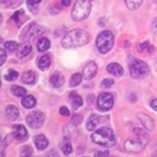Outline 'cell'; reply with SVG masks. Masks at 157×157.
Here are the masks:
<instances>
[{
	"instance_id": "cell-38",
	"label": "cell",
	"mask_w": 157,
	"mask_h": 157,
	"mask_svg": "<svg viewBox=\"0 0 157 157\" xmlns=\"http://www.w3.org/2000/svg\"><path fill=\"white\" fill-rule=\"evenodd\" d=\"M149 47V42L148 41H146L142 43H140L138 45V47H137V48H138V50L140 51H143L144 50H145V49L148 48Z\"/></svg>"
},
{
	"instance_id": "cell-33",
	"label": "cell",
	"mask_w": 157,
	"mask_h": 157,
	"mask_svg": "<svg viewBox=\"0 0 157 157\" xmlns=\"http://www.w3.org/2000/svg\"><path fill=\"white\" fill-rule=\"evenodd\" d=\"M125 3L129 9L136 10L141 6L142 1H126Z\"/></svg>"
},
{
	"instance_id": "cell-22",
	"label": "cell",
	"mask_w": 157,
	"mask_h": 157,
	"mask_svg": "<svg viewBox=\"0 0 157 157\" xmlns=\"http://www.w3.org/2000/svg\"><path fill=\"white\" fill-rule=\"evenodd\" d=\"M36 79V74L32 71H28L24 72L22 76V81L24 84H32Z\"/></svg>"
},
{
	"instance_id": "cell-9",
	"label": "cell",
	"mask_w": 157,
	"mask_h": 157,
	"mask_svg": "<svg viewBox=\"0 0 157 157\" xmlns=\"http://www.w3.org/2000/svg\"><path fill=\"white\" fill-rule=\"evenodd\" d=\"M124 147L125 150L128 153H136L141 152L145 146L138 140H128L124 142Z\"/></svg>"
},
{
	"instance_id": "cell-16",
	"label": "cell",
	"mask_w": 157,
	"mask_h": 157,
	"mask_svg": "<svg viewBox=\"0 0 157 157\" xmlns=\"http://www.w3.org/2000/svg\"><path fill=\"white\" fill-rule=\"evenodd\" d=\"M133 132L134 135L137 137V140L143 144L144 146L146 145V144L148 143L149 137V135L147 134V132L140 128H136L133 130Z\"/></svg>"
},
{
	"instance_id": "cell-37",
	"label": "cell",
	"mask_w": 157,
	"mask_h": 157,
	"mask_svg": "<svg viewBox=\"0 0 157 157\" xmlns=\"http://www.w3.org/2000/svg\"><path fill=\"white\" fill-rule=\"evenodd\" d=\"M7 59V53L3 49L0 48V66L3 65L6 62Z\"/></svg>"
},
{
	"instance_id": "cell-40",
	"label": "cell",
	"mask_w": 157,
	"mask_h": 157,
	"mask_svg": "<svg viewBox=\"0 0 157 157\" xmlns=\"http://www.w3.org/2000/svg\"><path fill=\"white\" fill-rule=\"evenodd\" d=\"M59 113H60V114L62 116H65V117H68L69 115H70V111H69V109H67V108L66 107H64L63 106L60 109V111H59Z\"/></svg>"
},
{
	"instance_id": "cell-2",
	"label": "cell",
	"mask_w": 157,
	"mask_h": 157,
	"mask_svg": "<svg viewBox=\"0 0 157 157\" xmlns=\"http://www.w3.org/2000/svg\"><path fill=\"white\" fill-rule=\"evenodd\" d=\"M91 138L94 143L105 147H111L116 144L114 132L109 128L104 127L97 130L92 134Z\"/></svg>"
},
{
	"instance_id": "cell-15",
	"label": "cell",
	"mask_w": 157,
	"mask_h": 157,
	"mask_svg": "<svg viewBox=\"0 0 157 157\" xmlns=\"http://www.w3.org/2000/svg\"><path fill=\"white\" fill-rule=\"evenodd\" d=\"M107 71L116 77H121L124 74V70L118 63H111L107 67Z\"/></svg>"
},
{
	"instance_id": "cell-49",
	"label": "cell",
	"mask_w": 157,
	"mask_h": 157,
	"mask_svg": "<svg viewBox=\"0 0 157 157\" xmlns=\"http://www.w3.org/2000/svg\"><path fill=\"white\" fill-rule=\"evenodd\" d=\"M152 157H157V153H156V154H155L154 156H153Z\"/></svg>"
},
{
	"instance_id": "cell-48",
	"label": "cell",
	"mask_w": 157,
	"mask_h": 157,
	"mask_svg": "<svg viewBox=\"0 0 157 157\" xmlns=\"http://www.w3.org/2000/svg\"><path fill=\"white\" fill-rule=\"evenodd\" d=\"M3 39H2V37H1V36H0V44H1V43H2V42H3Z\"/></svg>"
},
{
	"instance_id": "cell-50",
	"label": "cell",
	"mask_w": 157,
	"mask_h": 157,
	"mask_svg": "<svg viewBox=\"0 0 157 157\" xmlns=\"http://www.w3.org/2000/svg\"><path fill=\"white\" fill-rule=\"evenodd\" d=\"M2 85V82H1V78H0V87H1Z\"/></svg>"
},
{
	"instance_id": "cell-26",
	"label": "cell",
	"mask_w": 157,
	"mask_h": 157,
	"mask_svg": "<svg viewBox=\"0 0 157 157\" xmlns=\"http://www.w3.org/2000/svg\"><path fill=\"white\" fill-rule=\"evenodd\" d=\"M51 46L50 41L46 37H43L39 39L37 43V48L40 52L46 51Z\"/></svg>"
},
{
	"instance_id": "cell-39",
	"label": "cell",
	"mask_w": 157,
	"mask_h": 157,
	"mask_svg": "<svg viewBox=\"0 0 157 157\" xmlns=\"http://www.w3.org/2000/svg\"><path fill=\"white\" fill-rule=\"evenodd\" d=\"M109 156V153L108 151H97L94 154V157H108Z\"/></svg>"
},
{
	"instance_id": "cell-52",
	"label": "cell",
	"mask_w": 157,
	"mask_h": 157,
	"mask_svg": "<svg viewBox=\"0 0 157 157\" xmlns=\"http://www.w3.org/2000/svg\"><path fill=\"white\" fill-rule=\"evenodd\" d=\"M84 157H88V156H84Z\"/></svg>"
},
{
	"instance_id": "cell-11",
	"label": "cell",
	"mask_w": 157,
	"mask_h": 157,
	"mask_svg": "<svg viewBox=\"0 0 157 157\" xmlns=\"http://www.w3.org/2000/svg\"><path fill=\"white\" fill-rule=\"evenodd\" d=\"M32 50V46L31 43L26 41L21 43V45H18L17 48V56L19 58H23L24 57L27 56L29 53L31 52Z\"/></svg>"
},
{
	"instance_id": "cell-36",
	"label": "cell",
	"mask_w": 157,
	"mask_h": 157,
	"mask_svg": "<svg viewBox=\"0 0 157 157\" xmlns=\"http://www.w3.org/2000/svg\"><path fill=\"white\" fill-rule=\"evenodd\" d=\"M62 151L63 152V153L66 155H70L72 151H73V147L71 144L70 143V142H67V143L64 144L62 147Z\"/></svg>"
},
{
	"instance_id": "cell-51",
	"label": "cell",
	"mask_w": 157,
	"mask_h": 157,
	"mask_svg": "<svg viewBox=\"0 0 157 157\" xmlns=\"http://www.w3.org/2000/svg\"><path fill=\"white\" fill-rule=\"evenodd\" d=\"M108 157H116V156H108Z\"/></svg>"
},
{
	"instance_id": "cell-31",
	"label": "cell",
	"mask_w": 157,
	"mask_h": 157,
	"mask_svg": "<svg viewBox=\"0 0 157 157\" xmlns=\"http://www.w3.org/2000/svg\"><path fill=\"white\" fill-rule=\"evenodd\" d=\"M24 11L22 9H21V10H20V11H18L14 13L13 15L12 16L13 20L14 21V22H15L18 26V27H20V26H21L22 24V22H21V18L22 16L24 15Z\"/></svg>"
},
{
	"instance_id": "cell-21",
	"label": "cell",
	"mask_w": 157,
	"mask_h": 157,
	"mask_svg": "<svg viewBox=\"0 0 157 157\" xmlns=\"http://www.w3.org/2000/svg\"><path fill=\"white\" fill-rule=\"evenodd\" d=\"M100 122V117L98 115H92L86 122V128L88 131H93Z\"/></svg>"
},
{
	"instance_id": "cell-5",
	"label": "cell",
	"mask_w": 157,
	"mask_h": 157,
	"mask_svg": "<svg viewBox=\"0 0 157 157\" xmlns=\"http://www.w3.org/2000/svg\"><path fill=\"white\" fill-rule=\"evenodd\" d=\"M130 76L135 79H142L148 75L149 68L145 62L138 59H134L129 64Z\"/></svg>"
},
{
	"instance_id": "cell-32",
	"label": "cell",
	"mask_w": 157,
	"mask_h": 157,
	"mask_svg": "<svg viewBox=\"0 0 157 157\" xmlns=\"http://www.w3.org/2000/svg\"><path fill=\"white\" fill-rule=\"evenodd\" d=\"M18 75H19V74L17 71L14 70H9L8 71L7 75H5L4 77H5V78H6V81H13L16 80L18 78Z\"/></svg>"
},
{
	"instance_id": "cell-10",
	"label": "cell",
	"mask_w": 157,
	"mask_h": 157,
	"mask_svg": "<svg viewBox=\"0 0 157 157\" xmlns=\"http://www.w3.org/2000/svg\"><path fill=\"white\" fill-rule=\"evenodd\" d=\"M98 71V66L94 62H90L85 66L82 71V77L86 80H90L94 78Z\"/></svg>"
},
{
	"instance_id": "cell-35",
	"label": "cell",
	"mask_w": 157,
	"mask_h": 157,
	"mask_svg": "<svg viewBox=\"0 0 157 157\" xmlns=\"http://www.w3.org/2000/svg\"><path fill=\"white\" fill-rule=\"evenodd\" d=\"M114 84V80L111 78H105L101 82V88L103 89H107L111 88Z\"/></svg>"
},
{
	"instance_id": "cell-14",
	"label": "cell",
	"mask_w": 157,
	"mask_h": 157,
	"mask_svg": "<svg viewBox=\"0 0 157 157\" xmlns=\"http://www.w3.org/2000/svg\"><path fill=\"white\" fill-rule=\"evenodd\" d=\"M51 84L55 88L61 87L64 82V77L60 72H55L50 77Z\"/></svg>"
},
{
	"instance_id": "cell-29",
	"label": "cell",
	"mask_w": 157,
	"mask_h": 157,
	"mask_svg": "<svg viewBox=\"0 0 157 157\" xmlns=\"http://www.w3.org/2000/svg\"><path fill=\"white\" fill-rule=\"evenodd\" d=\"M33 153V149L29 145H24L20 149V153L22 157H30Z\"/></svg>"
},
{
	"instance_id": "cell-7",
	"label": "cell",
	"mask_w": 157,
	"mask_h": 157,
	"mask_svg": "<svg viewBox=\"0 0 157 157\" xmlns=\"http://www.w3.org/2000/svg\"><path fill=\"white\" fill-rule=\"evenodd\" d=\"M98 106L101 110L109 111L114 104L113 97L108 92L101 93L98 98Z\"/></svg>"
},
{
	"instance_id": "cell-28",
	"label": "cell",
	"mask_w": 157,
	"mask_h": 157,
	"mask_svg": "<svg viewBox=\"0 0 157 157\" xmlns=\"http://www.w3.org/2000/svg\"><path fill=\"white\" fill-rule=\"evenodd\" d=\"M11 92L17 97H22L26 94V90L24 87L18 85H14L11 88Z\"/></svg>"
},
{
	"instance_id": "cell-13",
	"label": "cell",
	"mask_w": 157,
	"mask_h": 157,
	"mask_svg": "<svg viewBox=\"0 0 157 157\" xmlns=\"http://www.w3.org/2000/svg\"><path fill=\"white\" fill-rule=\"evenodd\" d=\"M137 118L141 122V123L145 128L149 131H153L155 129V124L153 119L146 114L139 113L137 115Z\"/></svg>"
},
{
	"instance_id": "cell-41",
	"label": "cell",
	"mask_w": 157,
	"mask_h": 157,
	"mask_svg": "<svg viewBox=\"0 0 157 157\" xmlns=\"http://www.w3.org/2000/svg\"><path fill=\"white\" fill-rule=\"evenodd\" d=\"M46 157H60V156L56 151L52 149L48 152Z\"/></svg>"
},
{
	"instance_id": "cell-3",
	"label": "cell",
	"mask_w": 157,
	"mask_h": 157,
	"mask_svg": "<svg viewBox=\"0 0 157 157\" xmlns=\"http://www.w3.org/2000/svg\"><path fill=\"white\" fill-rule=\"evenodd\" d=\"M92 4L90 1H77L73 7L71 16L75 21H81L90 14Z\"/></svg>"
},
{
	"instance_id": "cell-44",
	"label": "cell",
	"mask_w": 157,
	"mask_h": 157,
	"mask_svg": "<svg viewBox=\"0 0 157 157\" xmlns=\"http://www.w3.org/2000/svg\"><path fill=\"white\" fill-rule=\"evenodd\" d=\"M73 120H74L75 122H77V123H80L82 122V118L79 115H75L73 117Z\"/></svg>"
},
{
	"instance_id": "cell-46",
	"label": "cell",
	"mask_w": 157,
	"mask_h": 157,
	"mask_svg": "<svg viewBox=\"0 0 157 157\" xmlns=\"http://www.w3.org/2000/svg\"><path fill=\"white\" fill-rule=\"evenodd\" d=\"M2 22H3V16L2 14L0 13V25L2 24Z\"/></svg>"
},
{
	"instance_id": "cell-27",
	"label": "cell",
	"mask_w": 157,
	"mask_h": 157,
	"mask_svg": "<svg viewBox=\"0 0 157 157\" xmlns=\"http://www.w3.org/2000/svg\"><path fill=\"white\" fill-rule=\"evenodd\" d=\"M82 75L80 73H77L73 74L70 80V85L71 87H75L78 85H79L80 83L82 82Z\"/></svg>"
},
{
	"instance_id": "cell-6",
	"label": "cell",
	"mask_w": 157,
	"mask_h": 157,
	"mask_svg": "<svg viewBox=\"0 0 157 157\" xmlns=\"http://www.w3.org/2000/svg\"><path fill=\"white\" fill-rule=\"evenodd\" d=\"M45 117L41 111H32L26 117L27 124L33 129L40 128L45 122Z\"/></svg>"
},
{
	"instance_id": "cell-12",
	"label": "cell",
	"mask_w": 157,
	"mask_h": 157,
	"mask_svg": "<svg viewBox=\"0 0 157 157\" xmlns=\"http://www.w3.org/2000/svg\"><path fill=\"white\" fill-rule=\"evenodd\" d=\"M28 135L27 130L22 124H15L13 127V136L18 140H22Z\"/></svg>"
},
{
	"instance_id": "cell-23",
	"label": "cell",
	"mask_w": 157,
	"mask_h": 157,
	"mask_svg": "<svg viewBox=\"0 0 157 157\" xmlns=\"http://www.w3.org/2000/svg\"><path fill=\"white\" fill-rule=\"evenodd\" d=\"M22 105L27 108V109H31L33 108L36 104V100L33 96L28 95L24 97L21 101Z\"/></svg>"
},
{
	"instance_id": "cell-47",
	"label": "cell",
	"mask_w": 157,
	"mask_h": 157,
	"mask_svg": "<svg viewBox=\"0 0 157 157\" xmlns=\"http://www.w3.org/2000/svg\"><path fill=\"white\" fill-rule=\"evenodd\" d=\"M0 157H6V156H5L4 153H0Z\"/></svg>"
},
{
	"instance_id": "cell-34",
	"label": "cell",
	"mask_w": 157,
	"mask_h": 157,
	"mask_svg": "<svg viewBox=\"0 0 157 157\" xmlns=\"http://www.w3.org/2000/svg\"><path fill=\"white\" fill-rule=\"evenodd\" d=\"M4 46L7 49V50L10 51H15L16 49H17L18 47V43L16 41H6L4 43Z\"/></svg>"
},
{
	"instance_id": "cell-43",
	"label": "cell",
	"mask_w": 157,
	"mask_h": 157,
	"mask_svg": "<svg viewBox=\"0 0 157 157\" xmlns=\"http://www.w3.org/2000/svg\"><path fill=\"white\" fill-rule=\"evenodd\" d=\"M151 106L155 111H157V99L156 98V99H153L151 101Z\"/></svg>"
},
{
	"instance_id": "cell-19",
	"label": "cell",
	"mask_w": 157,
	"mask_h": 157,
	"mask_svg": "<svg viewBox=\"0 0 157 157\" xmlns=\"http://www.w3.org/2000/svg\"><path fill=\"white\" fill-rule=\"evenodd\" d=\"M69 98H70L71 102L73 109H76L82 105L83 101L82 98L75 91H72L70 93V95H69Z\"/></svg>"
},
{
	"instance_id": "cell-30",
	"label": "cell",
	"mask_w": 157,
	"mask_h": 157,
	"mask_svg": "<svg viewBox=\"0 0 157 157\" xmlns=\"http://www.w3.org/2000/svg\"><path fill=\"white\" fill-rule=\"evenodd\" d=\"M41 2V1H28V7L33 14H37L38 13V6L37 5Z\"/></svg>"
},
{
	"instance_id": "cell-4",
	"label": "cell",
	"mask_w": 157,
	"mask_h": 157,
	"mask_svg": "<svg viewBox=\"0 0 157 157\" xmlns=\"http://www.w3.org/2000/svg\"><path fill=\"white\" fill-rule=\"evenodd\" d=\"M114 44V35L111 31L102 32L96 39V46L101 54L109 52Z\"/></svg>"
},
{
	"instance_id": "cell-1",
	"label": "cell",
	"mask_w": 157,
	"mask_h": 157,
	"mask_svg": "<svg viewBox=\"0 0 157 157\" xmlns=\"http://www.w3.org/2000/svg\"><path fill=\"white\" fill-rule=\"evenodd\" d=\"M89 33L81 29H74L63 37L62 46L66 48H76L86 45L90 41Z\"/></svg>"
},
{
	"instance_id": "cell-17",
	"label": "cell",
	"mask_w": 157,
	"mask_h": 157,
	"mask_svg": "<svg viewBox=\"0 0 157 157\" xmlns=\"http://www.w3.org/2000/svg\"><path fill=\"white\" fill-rule=\"evenodd\" d=\"M77 129L75 124L70 122V123L65 125L63 130V133L64 135V137L66 138H71L77 135Z\"/></svg>"
},
{
	"instance_id": "cell-42",
	"label": "cell",
	"mask_w": 157,
	"mask_h": 157,
	"mask_svg": "<svg viewBox=\"0 0 157 157\" xmlns=\"http://www.w3.org/2000/svg\"><path fill=\"white\" fill-rule=\"evenodd\" d=\"M152 29L155 33H157V17L154 19L152 23Z\"/></svg>"
},
{
	"instance_id": "cell-18",
	"label": "cell",
	"mask_w": 157,
	"mask_h": 157,
	"mask_svg": "<svg viewBox=\"0 0 157 157\" xmlns=\"http://www.w3.org/2000/svg\"><path fill=\"white\" fill-rule=\"evenodd\" d=\"M34 143L37 148L39 150H43L46 149L48 145V141L45 136L43 134H39L34 137Z\"/></svg>"
},
{
	"instance_id": "cell-24",
	"label": "cell",
	"mask_w": 157,
	"mask_h": 157,
	"mask_svg": "<svg viewBox=\"0 0 157 157\" xmlns=\"http://www.w3.org/2000/svg\"><path fill=\"white\" fill-rule=\"evenodd\" d=\"M22 3L19 0H7V1H0V7L3 8H17Z\"/></svg>"
},
{
	"instance_id": "cell-8",
	"label": "cell",
	"mask_w": 157,
	"mask_h": 157,
	"mask_svg": "<svg viewBox=\"0 0 157 157\" xmlns=\"http://www.w3.org/2000/svg\"><path fill=\"white\" fill-rule=\"evenodd\" d=\"M24 36L28 39H33L45 32V29L36 23H32L24 29Z\"/></svg>"
},
{
	"instance_id": "cell-25",
	"label": "cell",
	"mask_w": 157,
	"mask_h": 157,
	"mask_svg": "<svg viewBox=\"0 0 157 157\" xmlns=\"http://www.w3.org/2000/svg\"><path fill=\"white\" fill-rule=\"evenodd\" d=\"M39 67L42 71H46L51 66V58L48 55L43 56L39 62Z\"/></svg>"
},
{
	"instance_id": "cell-45",
	"label": "cell",
	"mask_w": 157,
	"mask_h": 157,
	"mask_svg": "<svg viewBox=\"0 0 157 157\" xmlns=\"http://www.w3.org/2000/svg\"><path fill=\"white\" fill-rule=\"evenodd\" d=\"M62 4L63 5V6H69L71 3V1H69V0H63V1H62L61 2Z\"/></svg>"
},
{
	"instance_id": "cell-20",
	"label": "cell",
	"mask_w": 157,
	"mask_h": 157,
	"mask_svg": "<svg viewBox=\"0 0 157 157\" xmlns=\"http://www.w3.org/2000/svg\"><path fill=\"white\" fill-rule=\"evenodd\" d=\"M6 115L7 119L10 121L16 120L19 115L18 109L16 106L9 105L6 107Z\"/></svg>"
}]
</instances>
